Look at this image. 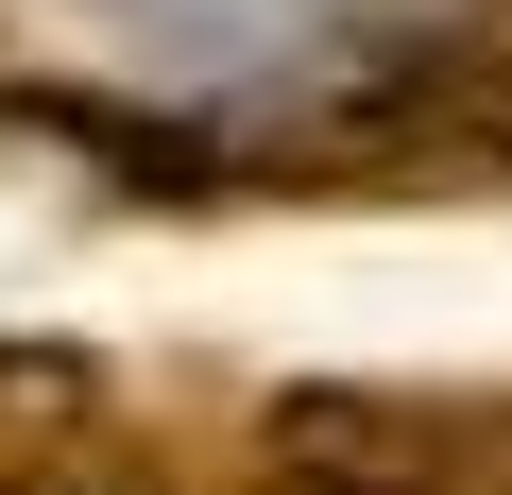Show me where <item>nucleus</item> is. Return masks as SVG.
Listing matches in <instances>:
<instances>
[{
  "instance_id": "nucleus-1",
  "label": "nucleus",
  "mask_w": 512,
  "mask_h": 495,
  "mask_svg": "<svg viewBox=\"0 0 512 495\" xmlns=\"http://www.w3.org/2000/svg\"><path fill=\"white\" fill-rule=\"evenodd\" d=\"M256 171L308 205H427V188H512V18L461 52H393L359 69L325 120L256 137Z\"/></svg>"
},
{
  "instance_id": "nucleus-2",
  "label": "nucleus",
  "mask_w": 512,
  "mask_h": 495,
  "mask_svg": "<svg viewBox=\"0 0 512 495\" xmlns=\"http://www.w3.org/2000/svg\"><path fill=\"white\" fill-rule=\"evenodd\" d=\"M274 495H495V393H410V376H291L239 427Z\"/></svg>"
},
{
  "instance_id": "nucleus-3",
  "label": "nucleus",
  "mask_w": 512,
  "mask_h": 495,
  "mask_svg": "<svg viewBox=\"0 0 512 495\" xmlns=\"http://www.w3.org/2000/svg\"><path fill=\"white\" fill-rule=\"evenodd\" d=\"M171 495H274V478H256V461H222V478H171Z\"/></svg>"
}]
</instances>
